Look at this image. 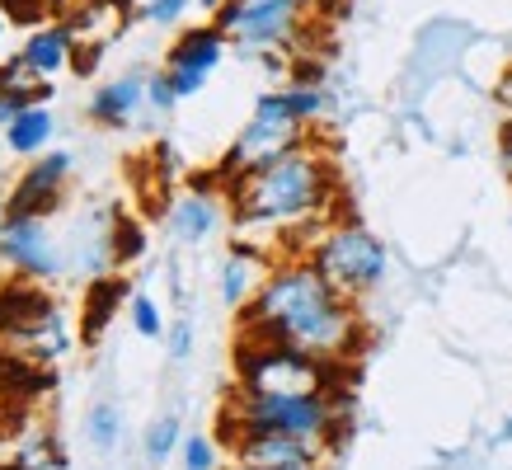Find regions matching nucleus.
<instances>
[{
	"instance_id": "obj_1",
	"label": "nucleus",
	"mask_w": 512,
	"mask_h": 470,
	"mask_svg": "<svg viewBox=\"0 0 512 470\" xmlns=\"http://www.w3.org/2000/svg\"><path fill=\"white\" fill-rule=\"evenodd\" d=\"M339 198H343L339 160H334L325 141L315 137L226 188V207H231L235 231L282 254L311 250V240L325 231V221H334Z\"/></svg>"
},
{
	"instance_id": "obj_2",
	"label": "nucleus",
	"mask_w": 512,
	"mask_h": 470,
	"mask_svg": "<svg viewBox=\"0 0 512 470\" xmlns=\"http://www.w3.org/2000/svg\"><path fill=\"white\" fill-rule=\"evenodd\" d=\"M240 334L282 339L325 362H353L367 348V320L357 301L334 292L306 254H278L259 292L240 311Z\"/></svg>"
},
{
	"instance_id": "obj_3",
	"label": "nucleus",
	"mask_w": 512,
	"mask_h": 470,
	"mask_svg": "<svg viewBox=\"0 0 512 470\" xmlns=\"http://www.w3.org/2000/svg\"><path fill=\"white\" fill-rule=\"evenodd\" d=\"M217 428H278V433H296V438L320 442L334 456L343 447V433H348V391L249 395L231 386V395H226V405L217 414Z\"/></svg>"
},
{
	"instance_id": "obj_4",
	"label": "nucleus",
	"mask_w": 512,
	"mask_h": 470,
	"mask_svg": "<svg viewBox=\"0 0 512 470\" xmlns=\"http://www.w3.org/2000/svg\"><path fill=\"white\" fill-rule=\"evenodd\" d=\"M348 362H325L315 353L282 344V339H235V391L249 395H329L348 391V376L339 372Z\"/></svg>"
},
{
	"instance_id": "obj_5",
	"label": "nucleus",
	"mask_w": 512,
	"mask_h": 470,
	"mask_svg": "<svg viewBox=\"0 0 512 470\" xmlns=\"http://www.w3.org/2000/svg\"><path fill=\"white\" fill-rule=\"evenodd\" d=\"M315 5L320 0H226L212 24L231 38V52L259 62L268 52H311Z\"/></svg>"
},
{
	"instance_id": "obj_6",
	"label": "nucleus",
	"mask_w": 512,
	"mask_h": 470,
	"mask_svg": "<svg viewBox=\"0 0 512 470\" xmlns=\"http://www.w3.org/2000/svg\"><path fill=\"white\" fill-rule=\"evenodd\" d=\"M306 259H311V264L325 273L329 287L343 292L348 301L372 297L390 273V250L381 245V235L367 231V226L353 217L325 221V231L311 240Z\"/></svg>"
},
{
	"instance_id": "obj_7",
	"label": "nucleus",
	"mask_w": 512,
	"mask_h": 470,
	"mask_svg": "<svg viewBox=\"0 0 512 470\" xmlns=\"http://www.w3.org/2000/svg\"><path fill=\"white\" fill-rule=\"evenodd\" d=\"M301 141H311V127H306L292 109H287L282 90H264L259 99H254V109H249L245 127L235 132L231 146H226V151H221V160H217L221 188H231L235 179H245V174L273 165L278 156L296 151Z\"/></svg>"
},
{
	"instance_id": "obj_8",
	"label": "nucleus",
	"mask_w": 512,
	"mask_h": 470,
	"mask_svg": "<svg viewBox=\"0 0 512 470\" xmlns=\"http://www.w3.org/2000/svg\"><path fill=\"white\" fill-rule=\"evenodd\" d=\"M221 447L231 456V466H254V470H287V466H315L329 461V452L311 438L296 433H278V428H217Z\"/></svg>"
},
{
	"instance_id": "obj_9",
	"label": "nucleus",
	"mask_w": 512,
	"mask_h": 470,
	"mask_svg": "<svg viewBox=\"0 0 512 470\" xmlns=\"http://www.w3.org/2000/svg\"><path fill=\"white\" fill-rule=\"evenodd\" d=\"M0 268L38 282L62 278L66 259L47 217H5V226H0Z\"/></svg>"
},
{
	"instance_id": "obj_10",
	"label": "nucleus",
	"mask_w": 512,
	"mask_h": 470,
	"mask_svg": "<svg viewBox=\"0 0 512 470\" xmlns=\"http://www.w3.org/2000/svg\"><path fill=\"white\" fill-rule=\"evenodd\" d=\"M226 217H231L226 188H221L217 170H207V174H193V184L165 207V231L174 235V245L198 250V245H207V240L221 231V221Z\"/></svg>"
},
{
	"instance_id": "obj_11",
	"label": "nucleus",
	"mask_w": 512,
	"mask_h": 470,
	"mask_svg": "<svg viewBox=\"0 0 512 470\" xmlns=\"http://www.w3.org/2000/svg\"><path fill=\"white\" fill-rule=\"evenodd\" d=\"M231 52V38L207 19V24H193V29H179V38L165 52V71H170L179 99H198L207 90V80L217 76V66L226 62Z\"/></svg>"
},
{
	"instance_id": "obj_12",
	"label": "nucleus",
	"mask_w": 512,
	"mask_h": 470,
	"mask_svg": "<svg viewBox=\"0 0 512 470\" xmlns=\"http://www.w3.org/2000/svg\"><path fill=\"white\" fill-rule=\"evenodd\" d=\"M71 188V156L66 151H43L33 165L19 174L10 193H5V217H57Z\"/></svg>"
},
{
	"instance_id": "obj_13",
	"label": "nucleus",
	"mask_w": 512,
	"mask_h": 470,
	"mask_svg": "<svg viewBox=\"0 0 512 470\" xmlns=\"http://www.w3.org/2000/svg\"><path fill=\"white\" fill-rule=\"evenodd\" d=\"M273 259L278 254L268 250V245H259V240H235L231 250H226V259H221V306L226 311H245L249 301H254V292H259V282L268 278V268H273Z\"/></svg>"
},
{
	"instance_id": "obj_14",
	"label": "nucleus",
	"mask_w": 512,
	"mask_h": 470,
	"mask_svg": "<svg viewBox=\"0 0 512 470\" xmlns=\"http://www.w3.org/2000/svg\"><path fill=\"white\" fill-rule=\"evenodd\" d=\"M146 66H132V71H123L118 80H104L99 90H94L90 99V123L104 127V132H123V127H132L146 113Z\"/></svg>"
},
{
	"instance_id": "obj_15",
	"label": "nucleus",
	"mask_w": 512,
	"mask_h": 470,
	"mask_svg": "<svg viewBox=\"0 0 512 470\" xmlns=\"http://www.w3.org/2000/svg\"><path fill=\"white\" fill-rule=\"evenodd\" d=\"M57 301L47 292L38 278H19V273H5L0 278V339L5 344H15L19 334L33 325V320H43Z\"/></svg>"
},
{
	"instance_id": "obj_16",
	"label": "nucleus",
	"mask_w": 512,
	"mask_h": 470,
	"mask_svg": "<svg viewBox=\"0 0 512 470\" xmlns=\"http://www.w3.org/2000/svg\"><path fill=\"white\" fill-rule=\"evenodd\" d=\"M57 386V367L47 362H33L29 353H19L15 344L0 339V400H19V405H33L52 395Z\"/></svg>"
},
{
	"instance_id": "obj_17",
	"label": "nucleus",
	"mask_w": 512,
	"mask_h": 470,
	"mask_svg": "<svg viewBox=\"0 0 512 470\" xmlns=\"http://www.w3.org/2000/svg\"><path fill=\"white\" fill-rule=\"evenodd\" d=\"M132 287H127V278H118V273H99V278H90V292L80 297V344H99L104 339V329L118 320V306L127 297Z\"/></svg>"
},
{
	"instance_id": "obj_18",
	"label": "nucleus",
	"mask_w": 512,
	"mask_h": 470,
	"mask_svg": "<svg viewBox=\"0 0 512 470\" xmlns=\"http://www.w3.org/2000/svg\"><path fill=\"white\" fill-rule=\"evenodd\" d=\"M19 52H24V62H29L43 80H57L62 71H71L76 38H71V29H66L62 19H47V24H33Z\"/></svg>"
},
{
	"instance_id": "obj_19",
	"label": "nucleus",
	"mask_w": 512,
	"mask_h": 470,
	"mask_svg": "<svg viewBox=\"0 0 512 470\" xmlns=\"http://www.w3.org/2000/svg\"><path fill=\"white\" fill-rule=\"evenodd\" d=\"M71 344H76V329H71L62 306H52L43 320H33V325L15 339L19 353H29L33 362H47V367H57V362L71 353Z\"/></svg>"
},
{
	"instance_id": "obj_20",
	"label": "nucleus",
	"mask_w": 512,
	"mask_h": 470,
	"mask_svg": "<svg viewBox=\"0 0 512 470\" xmlns=\"http://www.w3.org/2000/svg\"><path fill=\"white\" fill-rule=\"evenodd\" d=\"M5 132V151L10 156H43L52 151V137H57V113L47 109V104H29V109L15 113V123L0 127Z\"/></svg>"
},
{
	"instance_id": "obj_21",
	"label": "nucleus",
	"mask_w": 512,
	"mask_h": 470,
	"mask_svg": "<svg viewBox=\"0 0 512 470\" xmlns=\"http://www.w3.org/2000/svg\"><path fill=\"white\" fill-rule=\"evenodd\" d=\"M0 94H10V99H19L29 109V104H47L52 99V80H43L24 62V52H15V57L0 62Z\"/></svg>"
},
{
	"instance_id": "obj_22",
	"label": "nucleus",
	"mask_w": 512,
	"mask_h": 470,
	"mask_svg": "<svg viewBox=\"0 0 512 470\" xmlns=\"http://www.w3.org/2000/svg\"><path fill=\"white\" fill-rule=\"evenodd\" d=\"M109 254H113V268H127L137 264L146 254V226L127 212H113L109 217Z\"/></svg>"
},
{
	"instance_id": "obj_23",
	"label": "nucleus",
	"mask_w": 512,
	"mask_h": 470,
	"mask_svg": "<svg viewBox=\"0 0 512 470\" xmlns=\"http://www.w3.org/2000/svg\"><path fill=\"white\" fill-rule=\"evenodd\" d=\"M226 461L231 456L212 433H184V442H179V466L184 470H226Z\"/></svg>"
},
{
	"instance_id": "obj_24",
	"label": "nucleus",
	"mask_w": 512,
	"mask_h": 470,
	"mask_svg": "<svg viewBox=\"0 0 512 470\" xmlns=\"http://www.w3.org/2000/svg\"><path fill=\"white\" fill-rule=\"evenodd\" d=\"M179 442H184V423L174 419V414H160L151 428H146V442H141V452L151 466H165L170 456H179Z\"/></svg>"
},
{
	"instance_id": "obj_25",
	"label": "nucleus",
	"mask_w": 512,
	"mask_h": 470,
	"mask_svg": "<svg viewBox=\"0 0 512 470\" xmlns=\"http://www.w3.org/2000/svg\"><path fill=\"white\" fill-rule=\"evenodd\" d=\"M282 99H287V109H292L306 127L325 123V113H329V90L325 85H296V80H287V85H282Z\"/></svg>"
},
{
	"instance_id": "obj_26",
	"label": "nucleus",
	"mask_w": 512,
	"mask_h": 470,
	"mask_svg": "<svg viewBox=\"0 0 512 470\" xmlns=\"http://www.w3.org/2000/svg\"><path fill=\"white\" fill-rule=\"evenodd\" d=\"M85 433H90V442L99 447V452H113L118 438H123V414H118V405H109V400L90 405V414H85Z\"/></svg>"
},
{
	"instance_id": "obj_27",
	"label": "nucleus",
	"mask_w": 512,
	"mask_h": 470,
	"mask_svg": "<svg viewBox=\"0 0 512 470\" xmlns=\"http://www.w3.org/2000/svg\"><path fill=\"white\" fill-rule=\"evenodd\" d=\"M19 461L29 470H62L66 456L57 452V438L52 433H29V438L19 442Z\"/></svg>"
},
{
	"instance_id": "obj_28",
	"label": "nucleus",
	"mask_w": 512,
	"mask_h": 470,
	"mask_svg": "<svg viewBox=\"0 0 512 470\" xmlns=\"http://www.w3.org/2000/svg\"><path fill=\"white\" fill-rule=\"evenodd\" d=\"M179 104H184V99H179V90H174L170 71H165V66H156V71L146 76V113H156V118H170Z\"/></svg>"
},
{
	"instance_id": "obj_29",
	"label": "nucleus",
	"mask_w": 512,
	"mask_h": 470,
	"mask_svg": "<svg viewBox=\"0 0 512 470\" xmlns=\"http://www.w3.org/2000/svg\"><path fill=\"white\" fill-rule=\"evenodd\" d=\"M193 5L198 0H146V5H137V19H146L151 29H179Z\"/></svg>"
},
{
	"instance_id": "obj_30",
	"label": "nucleus",
	"mask_w": 512,
	"mask_h": 470,
	"mask_svg": "<svg viewBox=\"0 0 512 470\" xmlns=\"http://www.w3.org/2000/svg\"><path fill=\"white\" fill-rule=\"evenodd\" d=\"M127 315H132V329H137L141 339H165V329H170L165 325V311L151 297H141V292L127 301Z\"/></svg>"
},
{
	"instance_id": "obj_31",
	"label": "nucleus",
	"mask_w": 512,
	"mask_h": 470,
	"mask_svg": "<svg viewBox=\"0 0 512 470\" xmlns=\"http://www.w3.org/2000/svg\"><path fill=\"white\" fill-rule=\"evenodd\" d=\"M165 348H170L174 362H184L188 353H193V320H174V325L165 329Z\"/></svg>"
},
{
	"instance_id": "obj_32",
	"label": "nucleus",
	"mask_w": 512,
	"mask_h": 470,
	"mask_svg": "<svg viewBox=\"0 0 512 470\" xmlns=\"http://www.w3.org/2000/svg\"><path fill=\"white\" fill-rule=\"evenodd\" d=\"M0 10L10 15V24H43L47 15L43 0H0Z\"/></svg>"
},
{
	"instance_id": "obj_33",
	"label": "nucleus",
	"mask_w": 512,
	"mask_h": 470,
	"mask_svg": "<svg viewBox=\"0 0 512 470\" xmlns=\"http://www.w3.org/2000/svg\"><path fill=\"white\" fill-rule=\"evenodd\" d=\"M498 165L512 179V118L508 113H503V127H498Z\"/></svg>"
},
{
	"instance_id": "obj_34",
	"label": "nucleus",
	"mask_w": 512,
	"mask_h": 470,
	"mask_svg": "<svg viewBox=\"0 0 512 470\" xmlns=\"http://www.w3.org/2000/svg\"><path fill=\"white\" fill-rule=\"evenodd\" d=\"M494 99H498V109L512 118V66H503V76H498V85H494Z\"/></svg>"
},
{
	"instance_id": "obj_35",
	"label": "nucleus",
	"mask_w": 512,
	"mask_h": 470,
	"mask_svg": "<svg viewBox=\"0 0 512 470\" xmlns=\"http://www.w3.org/2000/svg\"><path fill=\"white\" fill-rule=\"evenodd\" d=\"M24 109V104H19V99H10V94H0V127H10L15 123V113Z\"/></svg>"
},
{
	"instance_id": "obj_36",
	"label": "nucleus",
	"mask_w": 512,
	"mask_h": 470,
	"mask_svg": "<svg viewBox=\"0 0 512 470\" xmlns=\"http://www.w3.org/2000/svg\"><path fill=\"white\" fill-rule=\"evenodd\" d=\"M226 470H254V466H231V461H226ZM287 470H329V461H315V466H287Z\"/></svg>"
},
{
	"instance_id": "obj_37",
	"label": "nucleus",
	"mask_w": 512,
	"mask_h": 470,
	"mask_svg": "<svg viewBox=\"0 0 512 470\" xmlns=\"http://www.w3.org/2000/svg\"><path fill=\"white\" fill-rule=\"evenodd\" d=\"M198 5H202V10H207V15H217V10H221V5H226V0H198Z\"/></svg>"
},
{
	"instance_id": "obj_38",
	"label": "nucleus",
	"mask_w": 512,
	"mask_h": 470,
	"mask_svg": "<svg viewBox=\"0 0 512 470\" xmlns=\"http://www.w3.org/2000/svg\"><path fill=\"white\" fill-rule=\"evenodd\" d=\"M0 470H29V466H24L19 456H10V461H0Z\"/></svg>"
},
{
	"instance_id": "obj_39",
	"label": "nucleus",
	"mask_w": 512,
	"mask_h": 470,
	"mask_svg": "<svg viewBox=\"0 0 512 470\" xmlns=\"http://www.w3.org/2000/svg\"><path fill=\"white\" fill-rule=\"evenodd\" d=\"M5 33H10V15L0 10V47H5Z\"/></svg>"
},
{
	"instance_id": "obj_40",
	"label": "nucleus",
	"mask_w": 512,
	"mask_h": 470,
	"mask_svg": "<svg viewBox=\"0 0 512 470\" xmlns=\"http://www.w3.org/2000/svg\"><path fill=\"white\" fill-rule=\"evenodd\" d=\"M0 226H5V193H0Z\"/></svg>"
}]
</instances>
